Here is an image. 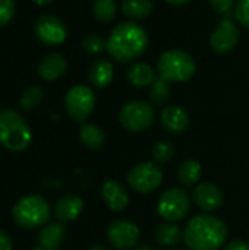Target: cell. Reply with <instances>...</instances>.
I'll return each mask as SVG.
<instances>
[{
    "label": "cell",
    "mask_w": 249,
    "mask_h": 250,
    "mask_svg": "<svg viewBox=\"0 0 249 250\" xmlns=\"http://www.w3.org/2000/svg\"><path fill=\"white\" fill-rule=\"evenodd\" d=\"M151 155H153V160L157 164H166V163H169L173 158V155H175V146L169 141H160V142H157L153 146Z\"/></svg>",
    "instance_id": "obj_28"
},
{
    "label": "cell",
    "mask_w": 249,
    "mask_h": 250,
    "mask_svg": "<svg viewBox=\"0 0 249 250\" xmlns=\"http://www.w3.org/2000/svg\"><path fill=\"white\" fill-rule=\"evenodd\" d=\"M170 97V85L163 78H156L150 85V100L154 104H164Z\"/></svg>",
    "instance_id": "obj_27"
},
{
    "label": "cell",
    "mask_w": 249,
    "mask_h": 250,
    "mask_svg": "<svg viewBox=\"0 0 249 250\" xmlns=\"http://www.w3.org/2000/svg\"><path fill=\"white\" fill-rule=\"evenodd\" d=\"M84 209V201L78 195H65L54 204V217L60 223L76 220Z\"/></svg>",
    "instance_id": "obj_16"
},
{
    "label": "cell",
    "mask_w": 249,
    "mask_h": 250,
    "mask_svg": "<svg viewBox=\"0 0 249 250\" xmlns=\"http://www.w3.org/2000/svg\"><path fill=\"white\" fill-rule=\"evenodd\" d=\"M210 6L220 15L229 18L232 15V12L235 10V3L236 0H208Z\"/></svg>",
    "instance_id": "obj_32"
},
{
    "label": "cell",
    "mask_w": 249,
    "mask_h": 250,
    "mask_svg": "<svg viewBox=\"0 0 249 250\" xmlns=\"http://www.w3.org/2000/svg\"><path fill=\"white\" fill-rule=\"evenodd\" d=\"M235 18L244 28L249 29V0H238Z\"/></svg>",
    "instance_id": "obj_30"
},
{
    "label": "cell",
    "mask_w": 249,
    "mask_h": 250,
    "mask_svg": "<svg viewBox=\"0 0 249 250\" xmlns=\"http://www.w3.org/2000/svg\"><path fill=\"white\" fill-rule=\"evenodd\" d=\"M154 239L160 246L173 248L183 239V233L175 223H164L156 229Z\"/></svg>",
    "instance_id": "obj_21"
},
{
    "label": "cell",
    "mask_w": 249,
    "mask_h": 250,
    "mask_svg": "<svg viewBox=\"0 0 249 250\" xmlns=\"http://www.w3.org/2000/svg\"><path fill=\"white\" fill-rule=\"evenodd\" d=\"M65 108L70 119L84 123L95 108V94L87 85L72 86L65 97Z\"/></svg>",
    "instance_id": "obj_9"
},
{
    "label": "cell",
    "mask_w": 249,
    "mask_h": 250,
    "mask_svg": "<svg viewBox=\"0 0 249 250\" xmlns=\"http://www.w3.org/2000/svg\"><path fill=\"white\" fill-rule=\"evenodd\" d=\"M113 64L106 59H97L88 69V81L97 89L109 86L113 81Z\"/></svg>",
    "instance_id": "obj_17"
},
{
    "label": "cell",
    "mask_w": 249,
    "mask_h": 250,
    "mask_svg": "<svg viewBox=\"0 0 249 250\" xmlns=\"http://www.w3.org/2000/svg\"><path fill=\"white\" fill-rule=\"evenodd\" d=\"M37 4H40V6H44V4H48V3H51L53 0H34Z\"/></svg>",
    "instance_id": "obj_36"
},
{
    "label": "cell",
    "mask_w": 249,
    "mask_h": 250,
    "mask_svg": "<svg viewBox=\"0 0 249 250\" xmlns=\"http://www.w3.org/2000/svg\"><path fill=\"white\" fill-rule=\"evenodd\" d=\"M79 138H81V142L90 149H100L106 142L104 132L97 125H91V123L82 125L79 130Z\"/></svg>",
    "instance_id": "obj_23"
},
{
    "label": "cell",
    "mask_w": 249,
    "mask_h": 250,
    "mask_svg": "<svg viewBox=\"0 0 249 250\" xmlns=\"http://www.w3.org/2000/svg\"><path fill=\"white\" fill-rule=\"evenodd\" d=\"M43 97H44V92L40 86H29L22 92L19 98V107L25 111H31L40 105V103L43 101Z\"/></svg>",
    "instance_id": "obj_26"
},
{
    "label": "cell",
    "mask_w": 249,
    "mask_h": 250,
    "mask_svg": "<svg viewBox=\"0 0 249 250\" xmlns=\"http://www.w3.org/2000/svg\"><path fill=\"white\" fill-rule=\"evenodd\" d=\"M191 211L189 193L182 188H170L161 193L157 202V214L167 223H178L186 218Z\"/></svg>",
    "instance_id": "obj_6"
},
{
    "label": "cell",
    "mask_w": 249,
    "mask_h": 250,
    "mask_svg": "<svg viewBox=\"0 0 249 250\" xmlns=\"http://www.w3.org/2000/svg\"><path fill=\"white\" fill-rule=\"evenodd\" d=\"M160 122L161 126L170 133H183L191 125L189 114L178 105L166 107L160 114Z\"/></svg>",
    "instance_id": "obj_15"
},
{
    "label": "cell",
    "mask_w": 249,
    "mask_h": 250,
    "mask_svg": "<svg viewBox=\"0 0 249 250\" xmlns=\"http://www.w3.org/2000/svg\"><path fill=\"white\" fill-rule=\"evenodd\" d=\"M35 35L44 45H60L68 35L66 25L53 15H41L35 22Z\"/></svg>",
    "instance_id": "obj_11"
},
{
    "label": "cell",
    "mask_w": 249,
    "mask_h": 250,
    "mask_svg": "<svg viewBox=\"0 0 249 250\" xmlns=\"http://www.w3.org/2000/svg\"><path fill=\"white\" fill-rule=\"evenodd\" d=\"M66 236V229L62 223L44 226L38 234V245L45 250H59Z\"/></svg>",
    "instance_id": "obj_19"
},
{
    "label": "cell",
    "mask_w": 249,
    "mask_h": 250,
    "mask_svg": "<svg viewBox=\"0 0 249 250\" xmlns=\"http://www.w3.org/2000/svg\"><path fill=\"white\" fill-rule=\"evenodd\" d=\"M225 250H249V245L244 240H232L229 242L226 246H225Z\"/></svg>",
    "instance_id": "obj_34"
},
{
    "label": "cell",
    "mask_w": 249,
    "mask_h": 250,
    "mask_svg": "<svg viewBox=\"0 0 249 250\" xmlns=\"http://www.w3.org/2000/svg\"><path fill=\"white\" fill-rule=\"evenodd\" d=\"M203 174V166L197 160H186L178 168V180L185 186L195 185Z\"/></svg>",
    "instance_id": "obj_24"
},
{
    "label": "cell",
    "mask_w": 249,
    "mask_h": 250,
    "mask_svg": "<svg viewBox=\"0 0 249 250\" xmlns=\"http://www.w3.org/2000/svg\"><path fill=\"white\" fill-rule=\"evenodd\" d=\"M13 249V243H12V239L10 236L0 230V250H12Z\"/></svg>",
    "instance_id": "obj_33"
},
{
    "label": "cell",
    "mask_w": 249,
    "mask_h": 250,
    "mask_svg": "<svg viewBox=\"0 0 249 250\" xmlns=\"http://www.w3.org/2000/svg\"><path fill=\"white\" fill-rule=\"evenodd\" d=\"M126 78L134 86L142 88V86H150L153 81L156 79V75H154V69L150 64L135 63L128 69Z\"/></svg>",
    "instance_id": "obj_20"
},
{
    "label": "cell",
    "mask_w": 249,
    "mask_h": 250,
    "mask_svg": "<svg viewBox=\"0 0 249 250\" xmlns=\"http://www.w3.org/2000/svg\"><path fill=\"white\" fill-rule=\"evenodd\" d=\"M128 185L138 193H151L163 183V171L154 161H145L134 166L128 176Z\"/></svg>",
    "instance_id": "obj_8"
},
{
    "label": "cell",
    "mask_w": 249,
    "mask_h": 250,
    "mask_svg": "<svg viewBox=\"0 0 249 250\" xmlns=\"http://www.w3.org/2000/svg\"><path fill=\"white\" fill-rule=\"evenodd\" d=\"M92 13L101 23H109L116 18L117 4L114 0H95L92 6Z\"/></svg>",
    "instance_id": "obj_25"
},
{
    "label": "cell",
    "mask_w": 249,
    "mask_h": 250,
    "mask_svg": "<svg viewBox=\"0 0 249 250\" xmlns=\"http://www.w3.org/2000/svg\"><path fill=\"white\" fill-rule=\"evenodd\" d=\"M82 48L88 53V54H101L104 50H107V41L97 35V34H90L87 35L82 42H81Z\"/></svg>",
    "instance_id": "obj_29"
},
{
    "label": "cell",
    "mask_w": 249,
    "mask_h": 250,
    "mask_svg": "<svg viewBox=\"0 0 249 250\" xmlns=\"http://www.w3.org/2000/svg\"><path fill=\"white\" fill-rule=\"evenodd\" d=\"M32 250H45V249H43V248H40V246H38V248H34Z\"/></svg>",
    "instance_id": "obj_39"
},
{
    "label": "cell",
    "mask_w": 249,
    "mask_h": 250,
    "mask_svg": "<svg viewBox=\"0 0 249 250\" xmlns=\"http://www.w3.org/2000/svg\"><path fill=\"white\" fill-rule=\"evenodd\" d=\"M101 196L104 204L114 212L123 211L129 204V193L126 188L116 180L104 182L101 188Z\"/></svg>",
    "instance_id": "obj_14"
},
{
    "label": "cell",
    "mask_w": 249,
    "mask_h": 250,
    "mask_svg": "<svg viewBox=\"0 0 249 250\" xmlns=\"http://www.w3.org/2000/svg\"><path fill=\"white\" fill-rule=\"evenodd\" d=\"M15 0H0V26L12 21L15 15Z\"/></svg>",
    "instance_id": "obj_31"
},
{
    "label": "cell",
    "mask_w": 249,
    "mask_h": 250,
    "mask_svg": "<svg viewBox=\"0 0 249 250\" xmlns=\"http://www.w3.org/2000/svg\"><path fill=\"white\" fill-rule=\"evenodd\" d=\"M192 199L197 207L205 212H213L222 208L225 202V196L222 190L213 183H200L195 186L192 192Z\"/></svg>",
    "instance_id": "obj_13"
},
{
    "label": "cell",
    "mask_w": 249,
    "mask_h": 250,
    "mask_svg": "<svg viewBox=\"0 0 249 250\" xmlns=\"http://www.w3.org/2000/svg\"><path fill=\"white\" fill-rule=\"evenodd\" d=\"M139 229L131 220H114L107 227V240L109 243L119 250H129L136 248L139 243Z\"/></svg>",
    "instance_id": "obj_10"
},
{
    "label": "cell",
    "mask_w": 249,
    "mask_h": 250,
    "mask_svg": "<svg viewBox=\"0 0 249 250\" xmlns=\"http://www.w3.org/2000/svg\"><path fill=\"white\" fill-rule=\"evenodd\" d=\"M173 250H183V249H173Z\"/></svg>",
    "instance_id": "obj_40"
},
{
    "label": "cell",
    "mask_w": 249,
    "mask_h": 250,
    "mask_svg": "<svg viewBox=\"0 0 249 250\" xmlns=\"http://www.w3.org/2000/svg\"><path fill=\"white\" fill-rule=\"evenodd\" d=\"M157 70L158 76L167 81L169 83H182L194 76L197 64L189 53L172 48L161 53L157 62Z\"/></svg>",
    "instance_id": "obj_5"
},
{
    "label": "cell",
    "mask_w": 249,
    "mask_h": 250,
    "mask_svg": "<svg viewBox=\"0 0 249 250\" xmlns=\"http://www.w3.org/2000/svg\"><path fill=\"white\" fill-rule=\"evenodd\" d=\"M226 239V224L213 215H197L183 230V242L189 250H219L225 246Z\"/></svg>",
    "instance_id": "obj_2"
},
{
    "label": "cell",
    "mask_w": 249,
    "mask_h": 250,
    "mask_svg": "<svg viewBox=\"0 0 249 250\" xmlns=\"http://www.w3.org/2000/svg\"><path fill=\"white\" fill-rule=\"evenodd\" d=\"M122 13L131 19H144L153 12L151 0H122Z\"/></svg>",
    "instance_id": "obj_22"
},
{
    "label": "cell",
    "mask_w": 249,
    "mask_h": 250,
    "mask_svg": "<svg viewBox=\"0 0 249 250\" xmlns=\"http://www.w3.org/2000/svg\"><path fill=\"white\" fill-rule=\"evenodd\" d=\"M68 70V62L62 54H48L38 64V75L44 81H56Z\"/></svg>",
    "instance_id": "obj_18"
},
{
    "label": "cell",
    "mask_w": 249,
    "mask_h": 250,
    "mask_svg": "<svg viewBox=\"0 0 249 250\" xmlns=\"http://www.w3.org/2000/svg\"><path fill=\"white\" fill-rule=\"evenodd\" d=\"M32 133L26 120L13 108L0 110V145L19 152L31 145Z\"/></svg>",
    "instance_id": "obj_3"
},
{
    "label": "cell",
    "mask_w": 249,
    "mask_h": 250,
    "mask_svg": "<svg viewBox=\"0 0 249 250\" xmlns=\"http://www.w3.org/2000/svg\"><path fill=\"white\" fill-rule=\"evenodd\" d=\"M167 3H170V4H176V6H181V4H186V3H189L191 0H166Z\"/></svg>",
    "instance_id": "obj_35"
},
{
    "label": "cell",
    "mask_w": 249,
    "mask_h": 250,
    "mask_svg": "<svg viewBox=\"0 0 249 250\" xmlns=\"http://www.w3.org/2000/svg\"><path fill=\"white\" fill-rule=\"evenodd\" d=\"M12 217L15 224L21 229H38L48 223L51 217V208L43 196L26 195L16 201L12 208Z\"/></svg>",
    "instance_id": "obj_4"
},
{
    "label": "cell",
    "mask_w": 249,
    "mask_h": 250,
    "mask_svg": "<svg viewBox=\"0 0 249 250\" xmlns=\"http://www.w3.org/2000/svg\"><path fill=\"white\" fill-rule=\"evenodd\" d=\"M148 34L136 22H122L116 25L107 40V51L116 62L128 63L141 57L148 48Z\"/></svg>",
    "instance_id": "obj_1"
},
{
    "label": "cell",
    "mask_w": 249,
    "mask_h": 250,
    "mask_svg": "<svg viewBox=\"0 0 249 250\" xmlns=\"http://www.w3.org/2000/svg\"><path fill=\"white\" fill-rule=\"evenodd\" d=\"M239 41V31L230 18H223L210 35V45L217 54L232 51Z\"/></svg>",
    "instance_id": "obj_12"
},
{
    "label": "cell",
    "mask_w": 249,
    "mask_h": 250,
    "mask_svg": "<svg viewBox=\"0 0 249 250\" xmlns=\"http://www.w3.org/2000/svg\"><path fill=\"white\" fill-rule=\"evenodd\" d=\"M90 250H106V248L103 246V245H92Z\"/></svg>",
    "instance_id": "obj_37"
},
{
    "label": "cell",
    "mask_w": 249,
    "mask_h": 250,
    "mask_svg": "<svg viewBox=\"0 0 249 250\" xmlns=\"http://www.w3.org/2000/svg\"><path fill=\"white\" fill-rule=\"evenodd\" d=\"M135 250H154V248H151L148 245H142V246H138Z\"/></svg>",
    "instance_id": "obj_38"
},
{
    "label": "cell",
    "mask_w": 249,
    "mask_h": 250,
    "mask_svg": "<svg viewBox=\"0 0 249 250\" xmlns=\"http://www.w3.org/2000/svg\"><path fill=\"white\" fill-rule=\"evenodd\" d=\"M154 108L150 103L136 100L125 104L119 113L120 125L134 133H141L148 130L154 123Z\"/></svg>",
    "instance_id": "obj_7"
}]
</instances>
